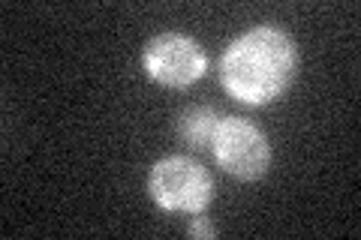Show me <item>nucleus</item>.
<instances>
[{
    "label": "nucleus",
    "instance_id": "nucleus-4",
    "mask_svg": "<svg viewBox=\"0 0 361 240\" xmlns=\"http://www.w3.org/2000/svg\"><path fill=\"white\" fill-rule=\"evenodd\" d=\"M142 66L151 82L163 87H190L205 78L208 57L193 37L169 30L148 39L142 51Z\"/></svg>",
    "mask_w": 361,
    "mask_h": 240
},
{
    "label": "nucleus",
    "instance_id": "nucleus-3",
    "mask_svg": "<svg viewBox=\"0 0 361 240\" xmlns=\"http://www.w3.org/2000/svg\"><path fill=\"white\" fill-rule=\"evenodd\" d=\"M211 153L223 171L238 180H259L271 168L268 135L247 118H220L211 135Z\"/></svg>",
    "mask_w": 361,
    "mask_h": 240
},
{
    "label": "nucleus",
    "instance_id": "nucleus-2",
    "mask_svg": "<svg viewBox=\"0 0 361 240\" xmlns=\"http://www.w3.org/2000/svg\"><path fill=\"white\" fill-rule=\"evenodd\" d=\"M148 192L166 213H205L214 198L211 171L190 156H166L148 175Z\"/></svg>",
    "mask_w": 361,
    "mask_h": 240
},
{
    "label": "nucleus",
    "instance_id": "nucleus-5",
    "mask_svg": "<svg viewBox=\"0 0 361 240\" xmlns=\"http://www.w3.org/2000/svg\"><path fill=\"white\" fill-rule=\"evenodd\" d=\"M217 120H220V114L211 106H193L178 118V135L193 151H205V147H211V135L217 130Z\"/></svg>",
    "mask_w": 361,
    "mask_h": 240
},
{
    "label": "nucleus",
    "instance_id": "nucleus-6",
    "mask_svg": "<svg viewBox=\"0 0 361 240\" xmlns=\"http://www.w3.org/2000/svg\"><path fill=\"white\" fill-rule=\"evenodd\" d=\"M187 234H190V237H208V240H211V237H217V228L208 222V216L196 213L193 222H190V228H187Z\"/></svg>",
    "mask_w": 361,
    "mask_h": 240
},
{
    "label": "nucleus",
    "instance_id": "nucleus-1",
    "mask_svg": "<svg viewBox=\"0 0 361 240\" xmlns=\"http://www.w3.org/2000/svg\"><path fill=\"white\" fill-rule=\"evenodd\" d=\"M298 61V45L283 27L256 25L226 45L220 57V84L235 102L262 108L292 87Z\"/></svg>",
    "mask_w": 361,
    "mask_h": 240
}]
</instances>
